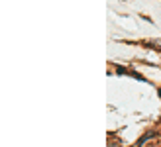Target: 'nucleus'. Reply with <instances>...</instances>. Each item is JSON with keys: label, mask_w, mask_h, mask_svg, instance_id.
I'll use <instances>...</instances> for the list:
<instances>
[]
</instances>
